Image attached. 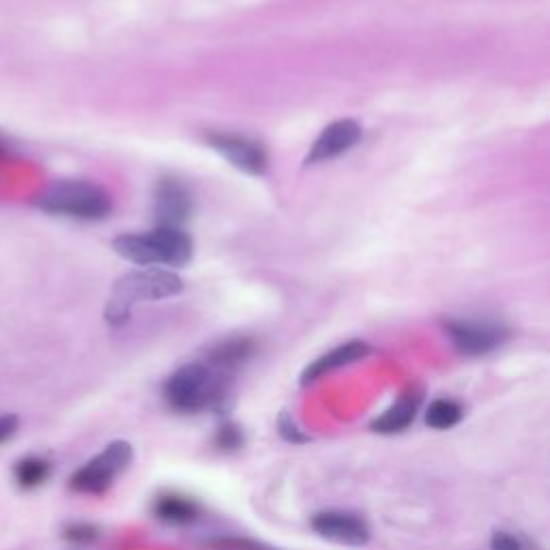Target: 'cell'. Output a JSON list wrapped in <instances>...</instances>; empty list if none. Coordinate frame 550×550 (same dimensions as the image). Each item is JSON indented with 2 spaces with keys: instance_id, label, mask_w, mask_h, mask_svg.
I'll return each mask as SVG.
<instances>
[{
  "instance_id": "obj_21",
  "label": "cell",
  "mask_w": 550,
  "mask_h": 550,
  "mask_svg": "<svg viewBox=\"0 0 550 550\" xmlns=\"http://www.w3.org/2000/svg\"><path fill=\"white\" fill-rule=\"evenodd\" d=\"M492 548L495 550H518V542L508 533H497L495 538H492Z\"/></svg>"
},
{
  "instance_id": "obj_17",
  "label": "cell",
  "mask_w": 550,
  "mask_h": 550,
  "mask_svg": "<svg viewBox=\"0 0 550 550\" xmlns=\"http://www.w3.org/2000/svg\"><path fill=\"white\" fill-rule=\"evenodd\" d=\"M243 443V432L239 426L235 424H226L217 432V445L222 447V450H237Z\"/></svg>"
},
{
  "instance_id": "obj_10",
  "label": "cell",
  "mask_w": 550,
  "mask_h": 550,
  "mask_svg": "<svg viewBox=\"0 0 550 550\" xmlns=\"http://www.w3.org/2000/svg\"><path fill=\"white\" fill-rule=\"evenodd\" d=\"M370 353V346L366 342H346L342 346H338V349L325 353L323 357H318L316 361H312V364L303 370L301 374V385H308V383H314L316 379H321L323 374L331 372V370H338V368H344L349 364H355V361L364 359L366 355Z\"/></svg>"
},
{
  "instance_id": "obj_19",
  "label": "cell",
  "mask_w": 550,
  "mask_h": 550,
  "mask_svg": "<svg viewBox=\"0 0 550 550\" xmlns=\"http://www.w3.org/2000/svg\"><path fill=\"white\" fill-rule=\"evenodd\" d=\"M278 426H280V434H282V437H284L286 441H291V443H303V441H308L306 434H303V432L299 430V426L293 422L291 415H288V413H282Z\"/></svg>"
},
{
  "instance_id": "obj_13",
  "label": "cell",
  "mask_w": 550,
  "mask_h": 550,
  "mask_svg": "<svg viewBox=\"0 0 550 550\" xmlns=\"http://www.w3.org/2000/svg\"><path fill=\"white\" fill-rule=\"evenodd\" d=\"M417 402L411 398H402L396 404H392L381 417H376L372 422V430L381 434H394L404 428H409L415 419Z\"/></svg>"
},
{
  "instance_id": "obj_11",
  "label": "cell",
  "mask_w": 550,
  "mask_h": 550,
  "mask_svg": "<svg viewBox=\"0 0 550 550\" xmlns=\"http://www.w3.org/2000/svg\"><path fill=\"white\" fill-rule=\"evenodd\" d=\"M52 475V462L43 456L28 454L13 465V482L22 490H35L46 484Z\"/></svg>"
},
{
  "instance_id": "obj_14",
  "label": "cell",
  "mask_w": 550,
  "mask_h": 550,
  "mask_svg": "<svg viewBox=\"0 0 550 550\" xmlns=\"http://www.w3.org/2000/svg\"><path fill=\"white\" fill-rule=\"evenodd\" d=\"M155 514L159 520H164V523L185 525V523H192V520L198 516V508L190 499L179 495H166L157 499Z\"/></svg>"
},
{
  "instance_id": "obj_8",
  "label": "cell",
  "mask_w": 550,
  "mask_h": 550,
  "mask_svg": "<svg viewBox=\"0 0 550 550\" xmlns=\"http://www.w3.org/2000/svg\"><path fill=\"white\" fill-rule=\"evenodd\" d=\"M359 138H361V127L355 121L342 119L331 123L323 129V134L316 138L312 151L306 157V164L310 166L318 162H327V159H334L353 149Z\"/></svg>"
},
{
  "instance_id": "obj_22",
  "label": "cell",
  "mask_w": 550,
  "mask_h": 550,
  "mask_svg": "<svg viewBox=\"0 0 550 550\" xmlns=\"http://www.w3.org/2000/svg\"><path fill=\"white\" fill-rule=\"evenodd\" d=\"M0 151H3V149H0Z\"/></svg>"
},
{
  "instance_id": "obj_3",
  "label": "cell",
  "mask_w": 550,
  "mask_h": 550,
  "mask_svg": "<svg viewBox=\"0 0 550 550\" xmlns=\"http://www.w3.org/2000/svg\"><path fill=\"white\" fill-rule=\"evenodd\" d=\"M37 205L52 215L74 220H104L112 211L110 196L101 187L84 181H63L48 187L37 198Z\"/></svg>"
},
{
  "instance_id": "obj_12",
  "label": "cell",
  "mask_w": 550,
  "mask_h": 550,
  "mask_svg": "<svg viewBox=\"0 0 550 550\" xmlns=\"http://www.w3.org/2000/svg\"><path fill=\"white\" fill-rule=\"evenodd\" d=\"M254 353V342L248 338H233L209 351V366L215 370H233Z\"/></svg>"
},
{
  "instance_id": "obj_9",
  "label": "cell",
  "mask_w": 550,
  "mask_h": 550,
  "mask_svg": "<svg viewBox=\"0 0 550 550\" xmlns=\"http://www.w3.org/2000/svg\"><path fill=\"white\" fill-rule=\"evenodd\" d=\"M192 213V196L175 179H164L155 190V215L159 226L181 228Z\"/></svg>"
},
{
  "instance_id": "obj_5",
  "label": "cell",
  "mask_w": 550,
  "mask_h": 550,
  "mask_svg": "<svg viewBox=\"0 0 550 550\" xmlns=\"http://www.w3.org/2000/svg\"><path fill=\"white\" fill-rule=\"evenodd\" d=\"M447 334L460 353L473 357L495 351L505 340V329L486 321H452L447 323Z\"/></svg>"
},
{
  "instance_id": "obj_20",
  "label": "cell",
  "mask_w": 550,
  "mask_h": 550,
  "mask_svg": "<svg viewBox=\"0 0 550 550\" xmlns=\"http://www.w3.org/2000/svg\"><path fill=\"white\" fill-rule=\"evenodd\" d=\"M217 546L226 548V550H273V548H269V546L256 544V542H250V540H239V538L220 540V542H217Z\"/></svg>"
},
{
  "instance_id": "obj_7",
  "label": "cell",
  "mask_w": 550,
  "mask_h": 550,
  "mask_svg": "<svg viewBox=\"0 0 550 550\" xmlns=\"http://www.w3.org/2000/svg\"><path fill=\"white\" fill-rule=\"evenodd\" d=\"M209 144L235 168L248 172V175H263L267 168V155L263 147L248 138L233 134H211Z\"/></svg>"
},
{
  "instance_id": "obj_1",
  "label": "cell",
  "mask_w": 550,
  "mask_h": 550,
  "mask_svg": "<svg viewBox=\"0 0 550 550\" xmlns=\"http://www.w3.org/2000/svg\"><path fill=\"white\" fill-rule=\"evenodd\" d=\"M164 396L175 411L198 413L217 407L226 398V381L209 364H187L166 381Z\"/></svg>"
},
{
  "instance_id": "obj_6",
  "label": "cell",
  "mask_w": 550,
  "mask_h": 550,
  "mask_svg": "<svg viewBox=\"0 0 550 550\" xmlns=\"http://www.w3.org/2000/svg\"><path fill=\"white\" fill-rule=\"evenodd\" d=\"M312 529L321 538L344 544V546H364L370 540V529L359 516L351 512H321L312 518Z\"/></svg>"
},
{
  "instance_id": "obj_15",
  "label": "cell",
  "mask_w": 550,
  "mask_h": 550,
  "mask_svg": "<svg viewBox=\"0 0 550 550\" xmlns=\"http://www.w3.org/2000/svg\"><path fill=\"white\" fill-rule=\"evenodd\" d=\"M462 419V409L452 400H434L426 411V424L434 430L454 428Z\"/></svg>"
},
{
  "instance_id": "obj_16",
  "label": "cell",
  "mask_w": 550,
  "mask_h": 550,
  "mask_svg": "<svg viewBox=\"0 0 550 550\" xmlns=\"http://www.w3.org/2000/svg\"><path fill=\"white\" fill-rule=\"evenodd\" d=\"M63 538L74 546H86L99 538V529L91 523H74L63 531Z\"/></svg>"
},
{
  "instance_id": "obj_4",
  "label": "cell",
  "mask_w": 550,
  "mask_h": 550,
  "mask_svg": "<svg viewBox=\"0 0 550 550\" xmlns=\"http://www.w3.org/2000/svg\"><path fill=\"white\" fill-rule=\"evenodd\" d=\"M132 458V445L127 441H112L71 475L69 486L80 495H104L114 480L129 467Z\"/></svg>"
},
{
  "instance_id": "obj_18",
  "label": "cell",
  "mask_w": 550,
  "mask_h": 550,
  "mask_svg": "<svg viewBox=\"0 0 550 550\" xmlns=\"http://www.w3.org/2000/svg\"><path fill=\"white\" fill-rule=\"evenodd\" d=\"M20 430V417L16 413H3L0 415V445L9 443L16 437Z\"/></svg>"
},
{
  "instance_id": "obj_2",
  "label": "cell",
  "mask_w": 550,
  "mask_h": 550,
  "mask_svg": "<svg viewBox=\"0 0 550 550\" xmlns=\"http://www.w3.org/2000/svg\"><path fill=\"white\" fill-rule=\"evenodd\" d=\"M183 291V280L177 273L166 269H147L127 273L114 284L112 297L106 308V321L114 327L125 325L129 314H132L134 303L151 301V299H166L179 295Z\"/></svg>"
}]
</instances>
